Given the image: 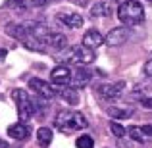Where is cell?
Wrapping results in <instances>:
<instances>
[{
    "label": "cell",
    "mask_w": 152,
    "mask_h": 148,
    "mask_svg": "<svg viewBox=\"0 0 152 148\" xmlns=\"http://www.w3.org/2000/svg\"><path fill=\"white\" fill-rule=\"evenodd\" d=\"M108 115L114 119H127L133 115V110L131 108H110L108 110Z\"/></svg>",
    "instance_id": "obj_19"
},
{
    "label": "cell",
    "mask_w": 152,
    "mask_h": 148,
    "mask_svg": "<svg viewBox=\"0 0 152 148\" xmlns=\"http://www.w3.org/2000/svg\"><path fill=\"white\" fill-rule=\"evenodd\" d=\"M125 90V83L118 81V83H112V85H100L98 87V94L104 100H118Z\"/></svg>",
    "instance_id": "obj_8"
},
{
    "label": "cell",
    "mask_w": 152,
    "mask_h": 148,
    "mask_svg": "<svg viewBox=\"0 0 152 148\" xmlns=\"http://www.w3.org/2000/svg\"><path fill=\"white\" fill-rule=\"evenodd\" d=\"M60 96H62L64 100H66L67 104H69V106H77L79 104V93H77V89H73V87H64L62 89V93H60Z\"/></svg>",
    "instance_id": "obj_15"
},
{
    "label": "cell",
    "mask_w": 152,
    "mask_h": 148,
    "mask_svg": "<svg viewBox=\"0 0 152 148\" xmlns=\"http://www.w3.org/2000/svg\"><path fill=\"white\" fill-rule=\"evenodd\" d=\"M0 148H8V142L2 141V139H0Z\"/></svg>",
    "instance_id": "obj_29"
},
{
    "label": "cell",
    "mask_w": 152,
    "mask_h": 148,
    "mask_svg": "<svg viewBox=\"0 0 152 148\" xmlns=\"http://www.w3.org/2000/svg\"><path fill=\"white\" fill-rule=\"evenodd\" d=\"M50 81L54 83V85L67 87L71 83V69L67 66H56L54 69L50 71Z\"/></svg>",
    "instance_id": "obj_9"
},
{
    "label": "cell",
    "mask_w": 152,
    "mask_h": 148,
    "mask_svg": "<svg viewBox=\"0 0 152 148\" xmlns=\"http://www.w3.org/2000/svg\"><path fill=\"white\" fill-rule=\"evenodd\" d=\"M127 135H129L133 141H137V142H145V141H146V135L142 133L141 127H135V125L129 127V129H127Z\"/></svg>",
    "instance_id": "obj_20"
},
{
    "label": "cell",
    "mask_w": 152,
    "mask_h": 148,
    "mask_svg": "<svg viewBox=\"0 0 152 148\" xmlns=\"http://www.w3.org/2000/svg\"><path fill=\"white\" fill-rule=\"evenodd\" d=\"M52 139H54V133H52V129H48V127H41V129L37 131V141L41 146H48L52 142Z\"/></svg>",
    "instance_id": "obj_17"
},
{
    "label": "cell",
    "mask_w": 152,
    "mask_h": 148,
    "mask_svg": "<svg viewBox=\"0 0 152 148\" xmlns=\"http://www.w3.org/2000/svg\"><path fill=\"white\" fill-rule=\"evenodd\" d=\"M145 73L148 75V77H152V60H148V62L145 63Z\"/></svg>",
    "instance_id": "obj_25"
},
{
    "label": "cell",
    "mask_w": 152,
    "mask_h": 148,
    "mask_svg": "<svg viewBox=\"0 0 152 148\" xmlns=\"http://www.w3.org/2000/svg\"><path fill=\"white\" fill-rule=\"evenodd\" d=\"M23 46L27 50H33V52H45L48 48V41H42V39H35V37H27L23 39Z\"/></svg>",
    "instance_id": "obj_14"
},
{
    "label": "cell",
    "mask_w": 152,
    "mask_h": 148,
    "mask_svg": "<svg viewBox=\"0 0 152 148\" xmlns=\"http://www.w3.org/2000/svg\"><path fill=\"white\" fill-rule=\"evenodd\" d=\"M150 2H152V0H150Z\"/></svg>",
    "instance_id": "obj_30"
},
{
    "label": "cell",
    "mask_w": 152,
    "mask_h": 148,
    "mask_svg": "<svg viewBox=\"0 0 152 148\" xmlns=\"http://www.w3.org/2000/svg\"><path fill=\"white\" fill-rule=\"evenodd\" d=\"M56 21H58L60 25L69 27V29H81L85 19H83V15L77 14V12H62V14L56 15Z\"/></svg>",
    "instance_id": "obj_7"
},
{
    "label": "cell",
    "mask_w": 152,
    "mask_h": 148,
    "mask_svg": "<svg viewBox=\"0 0 152 148\" xmlns=\"http://www.w3.org/2000/svg\"><path fill=\"white\" fill-rule=\"evenodd\" d=\"M6 33L14 39L23 41L29 35V29H27V23H10V25H6Z\"/></svg>",
    "instance_id": "obj_13"
},
{
    "label": "cell",
    "mask_w": 152,
    "mask_h": 148,
    "mask_svg": "<svg viewBox=\"0 0 152 148\" xmlns=\"http://www.w3.org/2000/svg\"><path fill=\"white\" fill-rule=\"evenodd\" d=\"M91 79H93V73L89 69H85V67H79V69H75V73H71L69 85L73 89H83V87H87L91 83Z\"/></svg>",
    "instance_id": "obj_10"
},
{
    "label": "cell",
    "mask_w": 152,
    "mask_h": 148,
    "mask_svg": "<svg viewBox=\"0 0 152 148\" xmlns=\"http://www.w3.org/2000/svg\"><path fill=\"white\" fill-rule=\"evenodd\" d=\"M6 54H8V50H6V48H0V62L6 58Z\"/></svg>",
    "instance_id": "obj_28"
},
{
    "label": "cell",
    "mask_w": 152,
    "mask_h": 148,
    "mask_svg": "<svg viewBox=\"0 0 152 148\" xmlns=\"http://www.w3.org/2000/svg\"><path fill=\"white\" fill-rule=\"evenodd\" d=\"M8 137L15 139V141H27V139L31 137V129L23 121L12 123V125L8 127Z\"/></svg>",
    "instance_id": "obj_11"
},
{
    "label": "cell",
    "mask_w": 152,
    "mask_h": 148,
    "mask_svg": "<svg viewBox=\"0 0 152 148\" xmlns=\"http://www.w3.org/2000/svg\"><path fill=\"white\" fill-rule=\"evenodd\" d=\"M139 102H141L142 108H146V110H152V98H150V96H141V98H139Z\"/></svg>",
    "instance_id": "obj_24"
},
{
    "label": "cell",
    "mask_w": 152,
    "mask_h": 148,
    "mask_svg": "<svg viewBox=\"0 0 152 148\" xmlns=\"http://www.w3.org/2000/svg\"><path fill=\"white\" fill-rule=\"evenodd\" d=\"M93 146H94V142L89 135H83V137L77 139V148H93Z\"/></svg>",
    "instance_id": "obj_22"
},
{
    "label": "cell",
    "mask_w": 152,
    "mask_h": 148,
    "mask_svg": "<svg viewBox=\"0 0 152 148\" xmlns=\"http://www.w3.org/2000/svg\"><path fill=\"white\" fill-rule=\"evenodd\" d=\"M112 14V8L104 2H98L91 8V17H106V15Z\"/></svg>",
    "instance_id": "obj_18"
},
{
    "label": "cell",
    "mask_w": 152,
    "mask_h": 148,
    "mask_svg": "<svg viewBox=\"0 0 152 148\" xmlns=\"http://www.w3.org/2000/svg\"><path fill=\"white\" fill-rule=\"evenodd\" d=\"M12 96H14L15 104H18V115H19V121H29L31 117H33L35 114H37V106H35V100L29 98V94H27V90L23 89H15L14 93H12Z\"/></svg>",
    "instance_id": "obj_3"
},
{
    "label": "cell",
    "mask_w": 152,
    "mask_h": 148,
    "mask_svg": "<svg viewBox=\"0 0 152 148\" xmlns=\"http://www.w3.org/2000/svg\"><path fill=\"white\" fill-rule=\"evenodd\" d=\"M29 87L33 89V93H37L41 98H45V100H52L56 96V90H54V87L48 85L46 81H42V79H39V77H33V79H29Z\"/></svg>",
    "instance_id": "obj_6"
},
{
    "label": "cell",
    "mask_w": 152,
    "mask_h": 148,
    "mask_svg": "<svg viewBox=\"0 0 152 148\" xmlns=\"http://www.w3.org/2000/svg\"><path fill=\"white\" fill-rule=\"evenodd\" d=\"M75 4H77V6H81V8H85V6H89L91 4V0H73Z\"/></svg>",
    "instance_id": "obj_27"
},
{
    "label": "cell",
    "mask_w": 152,
    "mask_h": 148,
    "mask_svg": "<svg viewBox=\"0 0 152 148\" xmlns=\"http://www.w3.org/2000/svg\"><path fill=\"white\" fill-rule=\"evenodd\" d=\"M141 129H142V133H145L146 137H152V125H142Z\"/></svg>",
    "instance_id": "obj_26"
},
{
    "label": "cell",
    "mask_w": 152,
    "mask_h": 148,
    "mask_svg": "<svg viewBox=\"0 0 152 148\" xmlns=\"http://www.w3.org/2000/svg\"><path fill=\"white\" fill-rule=\"evenodd\" d=\"M110 131H112V135H114V137H118V139H121L123 135H125V129H123L119 123H115V121L110 123Z\"/></svg>",
    "instance_id": "obj_23"
},
{
    "label": "cell",
    "mask_w": 152,
    "mask_h": 148,
    "mask_svg": "<svg viewBox=\"0 0 152 148\" xmlns=\"http://www.w3.org/2000/svg\"><path fill=\"white\" fill-rule=\"evenodd\" d=\"M118 17L121 23L129 25H139V23L145 21V8L141 2L137 0H125V2L119 4L118 8Z\"/></svg>",
    "instance_id": "obj_2"
},
{
    "label": "cell",
    "mask_w": 152,
    "mask_h": 148,
    "mask_svg": "<svg viewBox=\"0 0 152 148\" xmlns=\"http://www.w3.org/2000/svg\"><path fill=\"white\" fill-rule=\"evenodd\" d=\"M87 125H89L87 117L79 112H60L54 119V127L62 133H73V131L85 129Z\"/></svg>",
    "instance_id": "obj_1"
},
{
    "label": "cell",
    "mask_w": 152,
    "mask_h": 148,
    "mask_svg": "<svg viewBox=\"0 0 152 148\" xmlns=\"http://www.w3.org/2000/svg\"><path fill=\"white\" fill-rule=\"evenodd\" d=\"M4 8H8V10H27V0H6Z\"/></svg>",
    "instance_id": "obj_21"
},
{
    "label": "cell",
    "mask_w": 152,
    "mask_h": 148,
    "mask_svg": "<svg viewBox=\"0 0 152 148\" xmlns=\"http://www.w3.org/2000/svg\"><path fill=\"white\" fill-rule=\"evenodd\" d=\"M102 42H106V39L100 35V31L96 29H89L85 35H83V44L87 46V48H98V46L102 44Z\"/></svg>",
    "instance_id": "obj_12"
},
{
    "label": "cell",
    "mask_w": 152,
    "mask_h": 148,
    "mask_svg": "<svg viewBox=\"0 0 152 148\" xmlns=\"http://www.w3.org/2000/svg\"><path fill=\"white\" fill-rule=\"evenodd\" d=\"M131 35L133 33L127 29V25H123V27H114V29H110V33H108L104 39H106L108 46H119L125 41H129Z\"/></svg>",
    "instance_id": "obj_5"
},
{
    "label": "cell",
    "mask_w": 152,
    "mask_h": 148,
    "mask_svg": "<svg viewBox=\"0 0 152 148\" xmlns=\"http://www.w3.org/2000/svg\"><path fill=\"white\" fill-rule=\"evenodd\" d=\"M48 46H52V48H56V50H64L67 46V37L62 35V33H50Z\"/></svg>",
    "instance_id": "obj_16"
},
{
    "label": "cell",
    "mask_w": 152,
    "mask_h": 148,
    "mask_svg": "<svg viewBox=\"0 0 152 148\" xmlns=\"http://www.w3.org/2000/svg\"><path fill=\"white\" fill-rule=\"evenodd\" d=\"M94 60H96L94 50L93 48H87L85 44L71 46L69 52H67V62L77 63V66H87V63H93Z\"/></svg>",
    "instance_id": "obj_4"
}]
</instances>
